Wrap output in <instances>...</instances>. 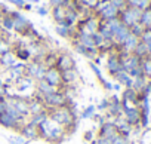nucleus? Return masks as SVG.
I'll return each mask as SVG.
<instances>
[{"label":"nucleus","mask_w":151,"mask_h":144,"mask_svg":"<svg viewBox=\"0 0 151 144\" xmlns=\"http://www.w3.org/2000/svg\"><path fill=\"white\" fill-rule=\"evenodd\" d=\"M68 138L65 128L47 117L42 125H39V140H43L50 144H61Z\"/></svg>","instance_id":"f257e3e1"},{"label":"nucleus","mask_w":151,"mask_h":144,"mask_svg":"<svg viewBox=\"0 0 151 144\" xmlns=\"http://www.w3.org/2000/svg\"><path fill=\"white\" fill-rule=\"evenodd\" d=\"M40 101L43 103V106H45V109L47 111L49 110H53V109H58V107H64V106H67L70 103L62 89H58V91H55V92L43 97Z\"/></svg>","instance_id":"f03ea898"},{"label":"nucleus","mask_w":151,"mask_h":144,"mask_svg":"<svg viewBox=\"0 0 151 144\" xmlns=\"http://www.w3.org/2000/svg\"><path fill=\"white\" fill-rule=\"evenodd\" d=\"M47 70V64L43 59H31L27 62V70H25V76L33 79L34 82L43 80L45 73Z\"/></svg>","instance_id":"7ed1b4c3"},{"label":"nucleus","mask_w":151,"mask_h":144,"mask_svg":"<svg viewBox=\"0 0 151 144\" xmlns=\"http://www.w3.org/2000/svg\"><path fill=\"white\" fill-rule=\"evenodd\" d=\"M141 14H142V11H139V9H136V8L126 6L123 11H120L119 18H120V21H122L126 27L130 28L132 25H135V24L139 22V20H141Z\"/></svg>","instance_id":"20e7f679"},{"label":"nucleus","mask_w":151,"mask_h":144,"mask_svg":"<svg viewBox=\"0 0 151 144\" xmlns=\"http://www.w3.org/2000/svg\"><path fill=\"white\" fill-rule=\"evenodd\" d=\"M43 80L46 83H49L50 86L56 88V89H62V73L55 67V65H49L47 70H46V73H45V77Z\"/></svg>","instance_id":"39448f33"},{"label":"nucleus","mask_w":151,"mask_h":144,"mask_svg":"<svg viewBox=\"0 0 151 144\" xmlns=\"http://www.w3.org/2000/svg\"><path fill=\"white\" fill-rule=\"evenodd\" d=\"M119 55H120V59H122V68H123V71H126V73H130L133 68L141 67L142 59L138 58L136 55H133V54H124L122 51H119Z\"/></svg>","instance_id":"423d86ee"},{"label":"nucleus","mask_w":151,"mask_h":144,"mask_svg":"<svg viewBox=\"0 0 151 144\" xmlns=\"http://www.w3.org/2000/svg\"><path fill=\"white\" fill-rule=\"evenodd\" d=\"M53 65L62 73V71H67V70H71V68L76 67V59L68 52H61V54L56 55V59H55Z\"/></svg>","instance_id":"0eeeda50"},{"label":"nucleus","mask_w":151,"mask_h":144,"mask_svg":"<svg viewBox=\"0 0 151 144\" xmlns=\"http://www.w3.org/2000/svg\"><path fill=\"white\" fill-rule=\"evenodd\" d=\"M79 82H80V73H79L77 67L62 71V86L64 88H74Z\"/></svg>","instance_id":"6e6552de"},{"label":"nucleus","mask_w":151,"mask_h":144,"mask_svg":"<svg viewBox=\"0 0 151 144\" xmlns=\"http://www.w3.org/2000/svg\"><path fill=\"white\" fill-rule=\"evenodd\" d=\"M119 51H120V49H117V52H111V54L108 55V58H107V62H105L107 71H108L111 76H114L116 73H119V71L123 70V68H122V59H120Z\"/></svg>","instance_id":"1a4fd4ad"},{"label":"nucleus","mask_w":151,"mask_h":144,"mask_svg":"<svg viewBox=\"0 0 151 144\" xmlns=\"http://www.w3.org/2000/svg\"><path fill=\"white\" fill-rule=\"evenodd\" d=\"M18 134H19L21 137H24L25 140H28V141L39 140V126H36V125H33L30 120H27V122H24V123L21 125Z\"/></svg>","instance_id":"9d476101"},{"label":"nucleus","mask_w":151,"mask_h":144,"mask_svg":"<svg viewBox=\"0 0 151 144\" xmlns=\"http://www.w3.org/2000/svg\"><path fill=\"white\" fill-rule=\"evenodd\" d=\"M25 70H27V62L17 61L9 70H6L8 77H9V82H17L18 79L24 77V76H25Z\"/></svg>","instance_id":"9b49d317"},{"label":"nucleus","mask_w":151,"mask_h":144,"mask_svg":"<svg viewBox=\"0 0 151 144\" xmlns=\"http://www.w3.org/2000/svg\"><path fill=\"white\" fill-rule=\"evenodd\" d=\"M22 123H24L22 120H17L15 117L9 116L8 113H2V114H0V126L5 128V129H12V131L18 132Z\"/></svg>","instance_id":"f8f14e48"},{"label":"nucleus","mask_w":151,"mask_h":144,"mask_svg":"<svg viewBox=\"0 0 151 144\" xmlns=\"http://www.w3.org/2000/svg\"><path fill=\"white\" fill-rule=\"evenodd\" d=\"M117 128L114 125L113 120H105L102 125H99V129H98V135L96 137H104V138H110L113 140L116 135H117Z\"/></svg>","instance_id":"ddd939ff"},{"label":"nucleus","mask_w":151,"mask_h":144,"mask_svg":"<svg viewBox=\"0 0 151 144\" xmlns=\"http://www.w3.org/2000/svg\"><path fill=\"white\" fill-rule=\"evenodd\" d=\"M110 104H108V109H107V114L110 117H117V116H122L123 114V109H122V101L117 95H111L108 98Z\"/></svg>","instance_id":"4468645a"},{"label":"nucleus","mask_w":151,"mask_h":144,"mask_svg":"<svg viewBox=\"0 0 151 144\" xmlns=\"http://www.w3.org/2000/svg\"><path fill=\"white\" fill-rule=\"evenodd\" d=\"M123 117L130 126H133V128L139 126V123H141V110L138 107L126 109V110H123Z\"/></svg>","instance_id":"2eb2a0df"},{"label":"nucleus","mask_w":151,"mask_h":144,"mask_svg":"<svg viewBox=\"0 0 151 144\" xmlns=\"http://www.w3.org/2000/svg\"><path fill=\"white\" fill-rule=\"evenodd\" d=\"M55 33L64 39H74L76 37V27H71L67 22H59V24H55Z\"/></svg>","instance_id":"dca6fc26"},{"label":"nucleus","mask_w":151,"mask_h":144,"mask_svg":"<svg viewBox=\"0 0 151 144\" xmlns=\"http://www.w3.org/2000/svg\"><path fill=\"white\" fill-rule=\"evenodd\" d=\"M113 122H114V125H116V128H117V132H119L120 135L129 137V135H130V132L133 131V126H130V125L124 120L123 114H122V116L114 117V119H113Z\"/></svg>","instance_id":"f3484780"},{"label":"nucleus","mask_w":151,"mask_h":144,"mask_svg":"<svg viewBox=\"0 0 151 144\" xmlns=\"http://www.w3.org/2000/svg\"><path fill=\"white\" fill-rule=\"evenodd\" d=\"M15 62H17V56H15L12 49H8L6 52H3L0 55V68H3L5 71L9 70Z\"/></svg>","instance_id":"a211bd4d"},{"label":"nucleus","mask_w":151,"mask_h":144,"mask_svg":"<svg viewBox=\"0 0 151 144\" xmlns=\"http://www.w3.org/2000/svg\"><path fill=\"white\" fill-rule=\"evenodd\" d=\"M15 56H17V61H21V62H28L33 59V55H31V51L28 46H24V45H18L15 49H12Z\"/></svg>","instance_id":"6ab92c4d"},{"label":"nucleus","mask_w":151,"mask_h":144,"mask_svg":"<svg viewBox=\"0 0 151 144\" xmlns=\"http://www.w3.org/2000/svg\"><path fill=\"white\" fill-rule=\"evenodd\" d=\"M139 37H136L135 34H129L127 37H126V40L123 42V45L120 46V51L122 52H124V54H133V51H135V48L138 46V43H139Z\"/></svg>","instance_id":"aec40b11"},{"label":"nucleus","mask_w":151,"mask_h":144,"mask_svg":"<svg viewBox=\"0 0 151 144\" xmlns=\"http://www.w3.org/2000/svg\"><path fill=\"white\" fill-rule=\"evenodd\" d=\"M113 79L119 83V85H122V86H124V88H132V85H133V79L129 76V73H126V71H119V73H116L114 76H113Z\"/></svg>","instance_id":"412c9836"},{"label":"nucleus","mask_w":151,"mask_h":144,"mask_svg":"<svg viewBox=\"0 0 151 144\" xmlns=\"http://www.w3.org/2000/svg\"><path fill=\"white\" fill-rule=\"evenodd\" d=\"M65 12H67L65 6H58V8H52L50 9V17L55 21V24L65 22Z\"/></svg>","instance_id":"4be33fe9"},{"label":"nucleus","mask_w":151,"mask_h":144,"mask_svg":"<svg viewBox=\"0 0 151 144\" xmlns=\"http://www.w3.org/2000/svg\"><path fill=\"white\" fill-rule=\"evenodd\" d=\"M126 6L136 8L139 11H145L151 8V0H126Z\"/></svg>","instance_id":"5701e85b"},{"label":"nucleus","mask_w":151,"mask_h":144,"mask_svg":"<svg viewBox=\"0 0 151 144\" xmlns=\"http://www.w3.org/2000/svg\"><path fill=\"white\" fill-rule=\"evenodd\" d=\"M0 28L5 30L6 33L14 31V21H12V18L9 17V14H8V15H3L2 18H0Z\"/></svg>","instance_id":"b1692460"},{"label":"nucleus","mask_w":151,"mask_h":144,"mask_svg":"<svg viewBox=\"0 0 151 144\" xmlns=\"http://www.w3.org/2000/svg\"><path fill=\"white\" fill-rule=\"evenodd\" d=\"M133 55H136V56H138V58H141V59L148 58V56H150V52H148V48L145 46V43H142V42L139 40L138 46H136V48H135V51H133Z\"/></svg>","instance_id":"393cba45"},{"label":"nucleus","mask_w":151,"mask_h":144,"mask_svg":"<svg viewBox=\"0 0 151 144\" xmlns=\"http://www.w3.org/2000/svg\"><path fill=\"white\" fill-rule=\"evenodd\" d=\"M95 113H96V106H95V104H89V106H86V107L80 111L79 119H92Z\"/></svg>","instance_id":"a878e982"},{"label":"nucleus","mask_w":151,"mask_h":144,"mask_svg":"<svg viewBox=\"0 0 151 144\" xmlns=\"http://www.w3.org/2000/svg\"><path fill=\"white\" fill-rule=\"evenodd\" d=\"M49 117V111L47 110H45V111H42V113H39V114H34V116H30L28 117V120L33 123V125H36V126H39V125H42L46 119Z\"/></svg>","instance_id":"bb28decb"},{"label":"nucleus","mask_w":151,"mask_h":144,"mask_svg":"<svg viewBox=\"0 0 151 144\" xmlns=\"http://www.w3.org/2000/svg\"><path fill=\"white\" fill-rule=\"evenodd\" d=\"M141 68H142V75L147 80H151V59L150 56L148 58H144L142 62H141Z\"/></svg>","instance_id":"cd10ccee"},{"label":"nucleus","mask_w":151,"mask_h":144,"mask_svg":"<svg viewBox=\"0 0 151 144\" xmlns=\"http://www.w3.org/2000/svg\"><path fill=\"white\" fill-rule=\"evenodd\" d=\"M98 33L101 34V37H102L104 40H111V42H113V33H111L110 27L107 25V22H102V21H101V25H99Z\"/></svg>","instance_id":"c85d7f7f"},{"label":"nucleus","mask_w":151,"mask_h":144,"mask_svg":"<svg viewBox=\"0 0 151 144\" xmlns=\"http://www.w3.org/2000/svg\"><path fill=\"white\" fill-rule=\"evenodd\" d=\"M89 68L93 71V75L96 76V79L99 80V83H101V86L105 83V79H104V75H102V71H101V68L95 64V62H92V61H89Z\"/></svg>","instance_id":"c756f323"},{"label":"nucleus","mask_w":151,"mask_h":144,"mask_svg":"<svg viewBox=\"0 0 151 144\" xmlns=\"http://www.w3.org/2000/svg\"><path fill=\"white\" fill-rule=\"evenodd\" d=\"M8 143H9V144H30L31 141H28V140H25L24 137H21L19 134H17V135L8 137Z\"/></svg>","instance_id":"7c9ffc66"},{"label":"nucleus","mask_w":151,"mask_h":144,"mask_svg":"<svg viewBox=\"0 0 151 144\" xmlns=\"http://www.w3.org/2000/svg\"><path fill=\"white\" fill-rule=\"evenodd\" d=\"M129 30H130V33H132V34H135L136 37H141V36H142V33L145 31V28H144L139 22H138V24H135V25H132Z\"/></svg>","instance_id":"2f4dec72"},{"label":"nucleus","mask_w":151,"mask_h":144,"mask_svg":"<svg viewBox=\"0 0 151 144\" xmlns=\"http://www.w3.org/2000/svg\"><path fill=\"white\" fill-rule=\"evenodd\" d=\"M111 144H130V141H129V137H124V135L117 134V135L113 138V143H111Z\"/></svg>","instance_id":"473e14b6"},{"label":"nucleus","mask_w":151,"mask_h":144,"mask_svg":"<svg viewBox=\"0 0 151 144\" xmlns=\"http://www.w3.org/2000/svg\"><path fill=\"white\" fill-rule=\"evenodd\" d=\"M50 9L52 8H58V6H67L68 5V0H47Z\"/></svg>","instance_id":"72a5a7b5"},{"label":"nucleus","mask_w":151,"mask_h":144,"mask_svg":"<svg viewBox=\"0 0 151 144\" xmlns=\"http://www.w3.org/2000/svg\"><path fill=\"white\" fill-rule=\"evenodd\" d=\"M110 3L113 6H116L119 11H123L126 8V0H110Z\"/></svg>","instance_id":"f704fd0d"},{"label":"nucleus","mask_w":151,"mask_h":144,"mask_svg":"<svg viewBox=\"0 0 151 144\" xmlns=\"http://www.w3.org/2000/svg\"><path fill=\"white\" fill-rule=\"evenodd\" d=\"M108 104H110L108 98H104V100H101L99 106H96V111H107V109H108Z\"/></svg>","instance_id":"c9c22d12"},{"label":"nucleus","mask_w":151,"mask_h":144,"mask_svg":"<svg viewBox=\"0 0 151 144\" xmlns=\"http://www.w3.org/2000/svg\"><path fill=\"white\" fill-rule=\"evenodd\" d=\"M6 95H8V85L5 83L3 79H0V97L5 98Z\"/></svg>","instance_id":"e433bc0d"},{"label":"nucleus","mask_w":151,"mask_h":144,"mask_svg":"<svg viewBox=\"0 0 151 144\" xmlns=\"http://www.w3.org/2000/svg\"><path fill=\"white\" fill-rule=\"evenodd\" d=\"M8 2H9L11 5H14L18 11H22V8H24V5H25L24 0H8Z\"/></svg>","instance_id":"4c0bfd02"},{"label":"nucleus","mask_w":151,"mask_h":144,"mask_svg":"<svg viewBox=\"0 0 151 144\" xmlns=\"http://www.w3.org/2000/svg\"><path fill=\"white\" fill-rule=\"evenodd\" d=\"M83 140H85V141H88V143H91L92 140H95V132H93V129L86 131V132L83 134Z\"/></svg>","instance_id":"58836bf2"},{"label":"nucleus","mask_w":151,"mask_h":144,"mask_svg":"<svg viewBox=\"0 0 151 144\" xmlns=\"http://www.w3.org/2000/svg\"><path fill=\"white\" fill-rule=\"evenodd\" d=\"M8 49H11V48H9V43H8L5 39H0V55H2L3 52H6Z\"/></svg>","instance_id":"ea45409f"},{"label":"nucleus","mask_w":151,"mask_h":144,"mask_svg":"<svg viewBox=\"0 0 151 144\" xmlns=\"http://www.w3.org/2000/svg\"><path fill=\"white\" fill-rule=\"evenodd\" d=\"M113 140L110 138H104V137H96L95 138V144H111Z\"/></svg>","instance_id":"a19ab883"},{"label":"nucleus","mask_w":151,"mask_h":144,"mask_svg":"<svg viewBox=\"0 0 151 144\" xmlns=\"http://www.w3.org/2000/svg\"><path fill=\"white\" fill-rule=\"evenodd\" d=\"M36 12H37L40 17H46V15H49V9H47L46 6H40V8H37Z\"/></svg>","instance_id":"79ce46f5"},{"label":"nucleus","mask_w":151,"mask_h":144,"mask_svg":"<svg viewBox=\"0 0 151 144\" xmlns=\"http://www.w3.org/2000/svg\"><path fill=\"white\" fill-rule=\"evenodd\" d=\"M22 11H33V5L25 3V5H24V8H22Z\"/></svg>","instance_id":"37998d69"},{"label":"nucleus","mask_w":151,"mask_h":144,"mask_svg":"<svg viewBox=\"0 0 151 144\" xmlns=\"http://www.w3.org/2000/svg\"><path fill=\"white\" fill-rule=\"evenodd\" d=\"M25 3H30V5H37V3H40V0H24Z\"/></svg>","instance_id":"c03bdc74"},{"label":"nucleus","mask_w":151,"mask_h":144,"mask_svg":"<svg viewBox=\"0 0 151 144\" xmlns=\"http://www.w3.org/2000/svg\"><path fill=\"white\" fill-rule=\"evenodd\" d=\"M150 59H151V55H150Z\"/></svg>","instance_id":"a18cd8bd"}]
</instances>
